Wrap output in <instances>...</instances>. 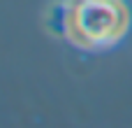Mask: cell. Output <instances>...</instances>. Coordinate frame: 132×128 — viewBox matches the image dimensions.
I'll return each instance as SVG.
<instances>
[{
  "label": "cell",
  "mask_w": 132,
  "mask_h": 128,
  "mask_svg": "<svg viewBox=\"0 0 132 128\" xmlns=\"http://www.w3.org/2000/svg\"><path fill=\"white\" fill-rule=\"evenodd\" d=\"M65 12H67V2L65 0H53V2L46 5L42 23H44V30L51 37L65 40Z\"/></svg>",
  "instance_id": "obj_2"
},
{
  "label": "cell",
  "mask_w": 132,
  "mask_h": 128,
  "mask_svg": "<svg viewBox=\"0 0 132 128\" xmlns=\"http://www.w3.org/2000/svg\"><path fill=\"white\" fill-rule=\"evenodd\" d=\"M65 40L84 51L116 47L130 30L125 0H65Z\"/></svg>",
  "instance_id": "obj_1"
}]
</instances>
